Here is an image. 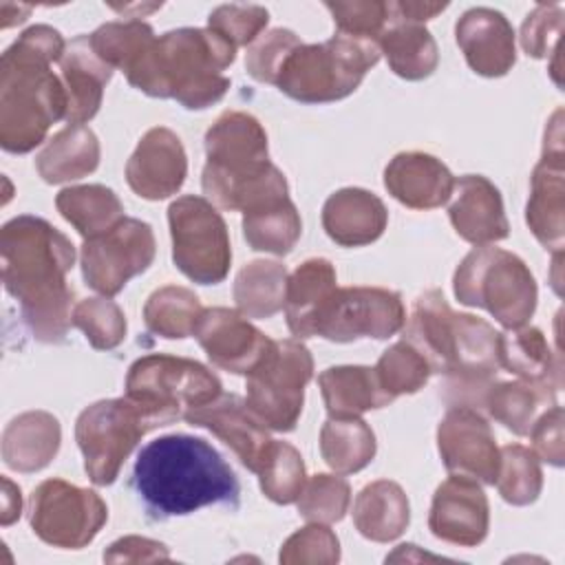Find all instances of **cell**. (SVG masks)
<instances>
[{
	"instance_id": "cell-1",
	"label": "cell",
	"mask_w": 565,
	"mask_h": 565,
	"mask_svg": "<svg viewBox=\"0 0 565 565\" xmlns=\"http://www.w3.org/2000/svg\"><path fill=\"white\" fill-rule=\"evenodd\" d=\"M2 282L18 300L33 338L57 344L73 324V287L66 274L75 263L73 243L49 221L22 214L0 232Z\"/></svg>"
},
{
	"instance_id": "cell-2",
	"label": "cell",
	"mask_w": 565,
	"mask_h": 565,
	"mask_svg": "<svg viewBox=\"0 0 565 565\" xmlns=\"http://www.w3.org/2000/svg\"><path fill=\"white\" fill-rule=\"evenodd\" d=\"M66 51L62 33L49 24L29 26L0 60V146L24 154L40 146L49 128L66 117V90L51 71Z\"/></svg>"
},
{
	"instance_id": "cell-3",
	"label": "cell",
	"mask_w": 565,
	"mask_h": 565,
	"mask_svg": "<svg viewBox=\"0 0 565 565\" xmlns=\"http://www.w3.org/2000/svg\"><path fill=\"white\" fill-rule=\"evenodd\" d=\"M132 483L157 519L183 516L212 503H238V479L221 452L201 437L163 435L146 444L132 468Z\"/></svg>"
},
{
	"instance_id": "cell-4",
	"label": "cell",
	"mask_w": 565,
	"mask_h": 565,
	"mask_svg": "<svg viewBox=\"0 0 565 565\" xmlns=\"http://www.w3.org/2000/svg\"><path fill=\"white\" fill-rule=\"evenodd\" d=\"M236 60V49L210 29H174L154 38L139 62L126 73L137 90L177 99L188 110L221 102L230 88L223 71Z\"/></svg>"
},
{
	"instance_id": "cell-5",
	"label": "cell",
	"mask_w": 565,
	"mask_h": 565,
	"mask_svg": "<svg viewBox=\"0 0 565 565\" xmlns=\"http://www.w3.org/2000/svg\"><path fill=\"white\" fill-rule=\"evenodd\" d=\"M203 192L223 210L249 212L289 196L285 174L269 161L267 132L241 110L223 113L205 132Z\"/></svg>"
},
{
	"instance_id": "cell-6",
	"label": "cell",
	"mask_w": 565,
	"mask_h": 565,
	"mask_svg": "<svg viewBox=\"0 0 565 565\" xmlns=\"http://www.w3.org/2000/svg\"><path fill=\"white\" fill-rule=\"evenodd\" d=\"M375 42L333 35L320 44H298L282 62L274 86L302 104H327L351 95L377 64Z\"/></svg>"
},
{
	"instance_id": "cell-7",
	"label": "cell",
	"mask_w": 565,
	"mask_h": 565,
	"mask_svg": "<svg viewBox=\"0 0 565 565\" xmlns=\"http://www.w3.org/2000/svg\"><path fill=\"white\" fill-rule=\"evenodd\" d=\"M455 296L466 307L486 309L505 329L527 324L536 309V280L512 252L479 245L459 263Z\"/></svg>"
},
{
	"instance_id": "cell-8",
	"label": "cell",
	"mask_w": 565,
	"mask_h": 565,
	"mask_svg": "<svg viewBox=\"0 0 565 565\" xmlns=\"http://www.w3.org/2000/svg\"><path fill=\"white\" fill-rule=\"evenodd\" d=\"M221 395V380L201 362L166 353L135 360L126 375V397L146 415L152 428L174 424L188 411Z\"/></svg>"
},
{
	"instance_id": "cell-9",
	"label": "cell",
	"mask_w": 565,
	"mask_h": 565,
	"mask_svg": "<svg viewBox=\"0 0 565 565\" xmlns=\"http://www.w3.org/2000/svg\"><path fill=\"white\" fill-rule=\"evenodd\" d=\"M313 375V358L300 340H274L265 358L247 375V406L271 430L296 428L305 404V386Z\"/></svg>"
},
{
	"instance_id": "cell-10",
	"label": "cell",
	"mask_w": 565,
	"mask_h": 565,
	"mask_svg": "<svg viewBox=\"0 0 565 565\" xmlns=\"http://www.w3.org/2000/svg\"><path fill=\"white\" fill-rule=\"evenodd\" d=\"M172 260L177 269L199 285L221 282L232 263V245L223 216L194 194L179 196L168 207Z\"/></svg>"
},
{
	"instance_id": "cell-11",
	"label": "cell",
	"mask_w": 565,
	"mask_h": 565,
	"mask_svg": "<svg viewBox=\"0 0 565 565\" xmlns=\"http://www.w3.org/2000/svg\"><path fill=\"white\" fill-rule=\"evenodd\" d=\"M154 430L146 415L128 399H99L75 422V439L84 455V470L95 486H110L139 439Z\"/></svg>"
},
{
	"instance_id": "cell-12",
	"label": "cell",
	"mask_w": 565,
	"mask_h": 565,
	"mask_svg": "<svg viewBox=\"0 0 565 565\" xmlns=\"http://www.w3.org/2000/svg\"><path fill=\"white\" fill-rule=\"evenodd\" d=\"M106 519L108 508L97 492L64 479L42 481L29 501V523L35 536L53 547H86Z\"/></svg>"
},
{
	"instance_id": "cell-13",
	"label": "cell",
	"mask_w": 565,
	"mask_h": 565,
	"mask_svg": "<svg viewBox=\"0 0 565 565\" xmlns=\"http://www.w3.org/2000/svg\"><path fill=\"white\" fill-rule=\"evenodd\" d=\"M154 252L152 227L139 218L124 216L108 232L84 238L82 276L90 289L110 298L152 265Z\"/></svg>"
},
{
	"instance_id": "cell-14",
	"label": "cell",
	"mask_w": 565,
	"mask_h": 565,
	"mask_svg": "<svg viewBox=\"0 0 565 565\" xmlns=\"http://www.w3.org/2000/svg\"><path fill=\"white\" fill-rule=\"evenodd\" d=\"M406 322L402 296L384 287H342L327 302L316 335L331 342H353L358 338L386 340Z\"/></svg>"
},
{
	"instance_id": "cell-15",
	"label": "cell",
	"mask_w": 565,
	"mask_h": 565,
	"mask_svg": "<svg viewBox=\"0 0 565 565\" xmlns=\"http://www.w3.org/2000/svg\"><path fill=\"white\" fill-rule=\"evenodd\" d=\"M563 110L558 108L543 139V154L534 166L530 179V199L525 207V221L536 241L552 249L563 252L565 243V166H563Z\"/></svg>"
},
{
	"instance_id": "cell-16",
	"label": "cell",
	"mask_w": 565,
	"mask_h": 565,
	"mask_svg": "<svg viewBox=\"0 0 565 565\" xmlns=\"http://www.w3.org/2000/svg\"><path fill=\"white\" fill-rule=\"evenodd\" d=\"M437 448L450 475L472 477L494 486L501 452L486 417L466 404L450 406L437 426Z\"/></svg>"
},
{
	"instance_id": "cell-17",
	"label": "cell",
	"mask_w": 565,
	"mask_h": 565,
	"mask_svg": "<svg viewBox=\"0 0 565 565\" xmlns=\"http://www.w3.org/2000/svg\"><path fill=\"white\" fill-rule=\"evenodd\" d=\"M192 335L214 366L236 375H249L274 342L241 311L227 307L203 309Z\"/></svg>"
},
{
	"instance_id": "cell-18",
	"label": "cell",
	"mask_w": 565,
	"mask_h": 565,
	"mask_svg": "<svg viewBox=\"0 0 565 565\" xmlns=\"http://www.w3.org/2000/svg\"><path fill=\"white\" fill-rule=\"evenodd\" d=\"M428 527L437 539L459 547L483 543L490 527V505L479 481L450 475L433 494Z\"/></svg>"
},
{
	"instance_id": "cell-19",
	"label": "cell",
	"mask_w": 565,
	"mask_h": 565,
	"mask_svg": "<svg viewBox=\"0 0 565 565\" xmlns=\"http://www.w3.org/2000/svg\"><path fill=\"white\" fill-rule=\"evenodd\" d=\"M188 174V157L181 139L163 126L150 128L126 163L130 190L148 201L177 194Z\"/></svg>"
},
{
	"instance_id": "cell-20",
	"label": "cell",
	"mask_w": 565,
	"mask_h": 565,
	"mask_svg": "<svg viewBox=\"0 0 565 565\" xmlns=\"http://www.w3.org/2000/svg\"><path fill=\"white\" fill-rule=\"evenodd\" d=\"M183 419L190 426L207 428L236 452L247 470L258 475L274 439L245 399L238 395H218L214 402L188 411Z\"/></svg>"
},
{
	"instance_id": "cell-21",
	"label": "cell",
	"mask_w": 565,
	"mask_h": 565,
	"mask_svg": "<svg viewBox=\"0 0 565 565\" xmlns=\"http://www.w3.org/2000/svg\"><path fill=\"white\" fill-rule=\"evenodd\" d=\"M455 38L468 66L477 75L501 77L516 62L514 29L508 18L497 9H468L457 20Z\"/></svg>"
},
{
	"instance_id": "cell-22",
	"label": "cell",
	"mask_w": 565,
	"mask_h": 565,
	"mask_svg": "<svg viewBox=\"0 0 565 565\" xmlns=\"http://www.w3.org/2000/svg\"><path fill=\"white\" fill-rule=\"evenodd\" d=\"M448 207L455 232L472 245H490L508 238L510 223L497 185L481 174H463L452 185Z\"/></svg>"
},
{
	"instance_id": "cell-23",
	"label": "cell",
	"mask_w": 565,
	"mask_h": 565,
	"mask_svg": "<svg viewBox=\"0 0 565 565\" xmlns=\"http://www.w3.org/2000/svg\"><path fill=\"white\" fill-rule=\"evenodd\" d=\"M455 179L450 170L433 154L399 152L384 168V188L411 210H435L452 194Z\"/></svg>"
},
{
	"instance_id": "cell-24",
	"label": "cell",
	"mask_w": 565,
	"mask_h": 565,
	"mask_svg": "<svg viewBox=\"0 0 565 565\" xmlns=\"http://www.w3.org/2000/svg\"><path fill=\"white\" fill-rule=\"evenodd\" d=\"M60 71L68 99L64 119L68 126L90 121L102 106L104 88L113 77V68L97 57L88 35H77L66 44Z\"/></svg>"
},
{
	"instance_id": "cell-25",
	"label": "cell",
	"mask_w": 565,
	"mask_h": 565,
	"mask_svg": "<svg viewBox=\"0 0 565 565\" xmlns=\"http://www.w3.org/2000/svg\"><path fill=\"white\" fill-rule=\"evenodd\" d=\"M388 223L380 196L362 188H342L322 205V227L342 247H360L377 241Z\"/></svg>"
},
{
	"instance_id": "cell-26",
	"label": "cell",
	"mask_w": 565,
	"mask_h": 565,
	"mask_svg": "<svg viewBox=\"0 0 565 565\" xmlns=\"http://www.w3.org/2000/svg\"><path fill=\"white\" fill-rule=\"evenodd\" d=\"M335 282V267L327 258H309L289 276L285 316L289 331L298 340L316 335L318 320L338 289Z\"/></svg>"
},
{
	"instance_id": "cell-27",
	"label": "cell",
	"mask_w": 565,
	"mask_h": 565,
	"mask_svg": "<svg viewBox=\"0 0 565 565\" xmlns=\"http://www.w3.org/2000/svg\"><path fill=\"white\" fill-rule=\"evenodd\" d=\"M62 428L46 411H26L13 417L2 433V459L11 470L38 472L60 450Z\"/></svg>"
},
{
	"instance_id": "cell-28",
	"label": "cell",
	"mask_w": 565,
	"mask_h": 565,
	"mask_svg": "<svg viewBox=\"0 0 565 565\" xmlns=\"http://www.w3.org/2000/svg\"><path fill=\"white\" fill-rule=\"evenodd\" d=\"M455 335V311L439 289H428L417 296L408 318L404 340L413 344L428 362L433 373H444L450 366Z\"/></svg>"
},
{
	"instance_id": "cell-29",
	"label": "cell",
	"mask_w": 565,
	"mask_h": 565,
	"mask_svg": "<svg viewBox=\"0 0 565 565\" xmlns=\"http://www.w3.org/2000/svg\"><path fill=\"white\" fill-rule=\"evenodd\" d=\"M318 386L329 417H360L371 408H382L393 402L382 388L373 366H329L318 375Z\"/></svg>"
},
{
	"instance_id": "cell-30",
	"label": "cell",
	"mask_w": 565,
	"mask_h": 565,
	"mask_svg": "<svg viewBox=\"0 0 565 565\" xmlns=\"http://www.w3.org/2000/svg\"><path fill=\"white\" fill-rule=\"evenodd\" d=\"M411 521L408 497L399 483L380 479L360 490L353 503L358 532L375 543H388L404 534Z\"/></svg>"
},
{
	"instance_id": "cell-31",
	"label": "cell",
	"mask_w": 565,
	"mask_h": 565,
	"mask_svg": "<svg viewBox=\"0 0 565 565\" xmlns=\"http://www.w3.org/2000/svg\"><path fill=\"white\" fill-rule=\"evenodd\" d=\"M99 166V141L82 124L66 126L53 135L35 157V170L46 183H66L95 172Z\"/></svg>"
},
{
	"instance_id": "cell-32",
	"label": "cell",
	"mask_w": 565,
	"mask_h": 565,
	"mask_svg": "<svg viewBox=\"0 0 565 565\" xmlns=\"http://www.w3.org/2000/svg\"><path fill=\"white\" fill-rule=\"evenodd\" d=\"M499 364L521 380L558 391L563 384L561 360L536 327H519L499 333Z\"/></svg>"
},
{
	"instance_id": "cell-33",
	"label": "cell",
	"mask_w": 565,
	"mask_h": 565,
	"mask_svg": "<svg viewBox=\"0 0 565 565\" xmlns=\"http://www.w3.org/2000/svg\"><path fill=\"white\" fill-rule=\"evenodd\" d=\"M377 49L386 55L391 71L411 82L433 75L439 62V51L430 31L419 22L399 18L397 11L380 35Z\"/></svg>"
},
{
	"instance_id": "cell-34",
	"label": "cell",
	"mask_w": 565,
	"mask_h": 565,
	"mask_svg": "<svg viewBox=\"0 0 565 565\" xmlns=\"http://www.w3.org/2000/svg\"><path fill=\"white\" fill-rule=\"evenodd\" d=\"M554 404L556 391L527 380L492 382L481 399L488 415L519 437L527 435L539 415Z\"/></svg>"
},
{
	"instance_id": "cell-35",
	"label": "cell",
	"mask_w": 565,
	"mask_h": 565,
	"mask_svg": "<svg viewBox=\"0 0 565 565\" xmlns=\"http://www.w3.org/2000/svg\"><path fill=\"white\" fill-rule=\"evenodd\" d=\"M55 207L84 238L99 236L124 218L119 196L99 183L64 188L55 196Z\"/></svg>"
},
{
	"instance_id": "cell-36",
	"label": "cell",
	"mask_w": 565,
	"mask_h": 565,
	"mask_svg": "<svg viewBox=\"0 0 565 565\" xmlns=\"http://www.w3.org/2000/svg\"><path fill=\"white\" fill-rule=\"evenodd\" d=\"M377 444L371 426L360 417H329L320 430V455L340 475L366 468L375 457Z\"/></svg>"
},
{
	"instance_id": "cell-37",
	"label": "cell",
	"mask_w": 565,
	"mask_h": 565,
	"mask_svg": "<svg viewBox=\"0 0 565 565\" xmlns=\"http://www.w3.org/2000/svg\"><path fill=\"white\" fill-rule=\"evenodd\" d=\"M287 269L276 260H252L234 280V300L245 318H271L285 307Z\"/></svg>"
},
{
	"instance_id": "cell-38",
	"label": "cell",
	"mask_w": 565,
	"mask_h": 565,
	"mask_svg": "<svg viewBox=\"0 0 565 565\" xmlns=\"http://www.w3.org/2000/svg\"><path fill=\"white\" fill-rule=\"evenodd\" d=\"M302 234V221L291 199H280L243 212V236L256 252L285 256Z\"/></svg>"
},
{
	"instance_id": "cell-39",
	"label": "cell",
	"mask_w": 565,
	"mask_h": 565,
	"mask_svg": "<svg viewBox=\"0 0 565 565\" xmlns=\"http://www.w3.org/2000/svg\"><path fill=\"white\" fill-rule=\"evenodd\" d=\"M201 311L203 307L194 291L179 285H166L152 291L146 300L143 320L148 331L168 340H181L192 335Z\"/></svg>"
},
{
	"instance_id": "cell-40",
	"label": "cell",
	"mask_w": 565,
	"mask_h": 565,
	"mask_svg": "<svg viewBox=\"0 0 565 565\" xmlns=\"http://www.w3.org/2000/svg\"><path fill=\"white\" fill-rule=\"evenodd\" d=\"M88 40L102 62L128 73L154 42V33L152 26L141 20H126L102 24Z\"/></svg>"
},
{
	"instance_id": "cell-41",
	"label": "cell",
	"mask_w": 565,
	"mask_h": 565,
	"mask_svg": "<svg viewBox=\"0 0 565 565\" xmlns=\"http://www.w3.org/2000/svg\"><path fill=\"white\" fill-rule=\"evenodd\" d=\"M501 466L497 488L503 501L510 505H530L539 499L543 488V472L534 450L521 444H508L499 448Z\"/></svg>"
},
{
	"instance_id": "cell-42",
	"label": "cell",
	"mask_w": 565,
	"mask_h": 565,
	"mask_svg": "<svg viewBox=\"0 0 565 565\" xmlns=\"http://www.w3.org/2000/svg\"><path fill=\"white\" fill-rule=\"evenodd\" d=\"M258 479H260V490L269 501L278 505H289L298 501L307 483L300 452L291 444L274 439L258 470Z\"/></svg>"
},
{
	"instance_id": "cell-43",
	"label": "cell",
	"mask_w": 565,
	"mask_h": 565,
	"mask_svg": "<svg viewBox=\"0 0 565 565\" xmlns=\"http://www.w3.org/2000/svg\"><path fill=\"white\" fill-rule=\"evenodd\" d=\"M382 388L395 399L397 395L417 393L430 377V366L426 358L406 340L388 347L377 364L373 366Z\"/></svg>"
},
{
	"instance_id": "cell-44",
	"label": "cell",
	"mask_w": 565,
	"mask_h": 565,
	"mask_svg": "<svg viewBox=\"0 0 565 565\" xmlns=\"http://www.w3.org/2000/svg\"><path fill=\"white\" fill-rule=\"evenodd\" d=\"M73 327L82 329L97 351L115 349L126 338V316L108 296L79 300L73 309Z\"/></svg>"
},
{
	"instance_id": "cell-45",
	"label": "cell",
	"mask_w": 565,
	"mask_h": 565,
	"mask_svg": "<svg viewBox=\"0 0 565 565\" xmlns=\"http://www.w3.org/2000/svg\"><path fill=\"white\" fill-rule=\"evenodd\" d=\"M351 503V488L347 479L335 475H313L300 497H298V512L309 523H335L342 521Z\"/></svg>"
},
{
	"instance_id": "cell-46",
	"label": "cell",
	"mask_w": 565,
	"mask_h": 565,
	"mask_svg": "<svg viewBox=\"0 0 565 565\" xmlns=\"http://www.w3.org/2000/svg\"><path fill=\"white\" fill-rule=\"evenodd\" d=\"M340 35L375 42L395 15L393 2L353 0V2H324Z\"/></svg>"
},
{
	"instance_id": "cell-47",
	"label": "cell",
	"mask_w": 565,
	"mask_h": 565,
	"mask_svg": "<svg viewBox=\"0 0 565 565\" xmlns=\"http://www.w3.org/2000/svg\"><path fill=\"white\" fill-rule=\"evenodd\" d=\"M278 561L285 565H333L340 561L338 536L324 523H311L282 543Z\"/></svg>"
},
{
	"instance_id": "cell-48",
	"label": "cell",
	"mask_w": 565,
	"mask_h": 565,
	"mask_svg": "<svg viewBox=\"0 0 565 565\" xmlns=\"http://www.w3.org/2000/svg\"><path fill=\"white\" fill-rule=\"evenodd\" d=\"M269 11L258 4H221L207 18V29L227 40L234 49L252 44L267 26Z\"/></svg>"
},
{
	"instance_id": "cell-49",
	"label": "cell",
	"mask_w": 565,
	"mask_h": 565,
	"mask_svg": "<svg viewBox=\"0 0 565 565\" xmlns=\"http://www.w3.org/2000/svg\"><path fill=\"white\" fill-rule=\"evenodd\" d=\"M302 44L300 38L289 29H271L265 35L256 38L245 55L247 73L263 84H274L285 57Z\"/></svg>"
},
{
	"instance_id": "cell-50",
	"label": "cell",
	"mask_w": 565,
	"mask_h": 565,
	"mask_svg": "<svg viewBox=\"0 0 565 565\" xmlns=\"http://www.w3.org/2000/svg\"><path fill=\"white\" fill-rule=\"evenodd\" d=\"M563 33V7L558 2L536 4L521 24V46L530 57H556Z\"/></svg>"
},
{
	"instance_id": "cell-51",
	"label": "cell",
	"mask_w": 565,
	"mask_h": 565,
	"mask_svg": "<svg viewBox=\"0 0 565 565\" xmlns=\"http://www.w3.org/2000/svg\"><path fill=\"white\" fill-rule=\"evenodd\" d=\"M534 446V455L550 466L561 468L565 461V441H563V408L558 404L545 408L527 433Z\"/></svg>"
},
{
	"instance_id": "cell-52",
	"label": "cell",
	"mask_w": 565,
	"mask_h": 565,
	"mask_svg": "<svg viewBox=\"0 0 565 565\" xmlns=\"http://www.w3.org/2000/svg\"><path fill=\"white\" fill-rule=\"evenodd\" d=\"M168 558V547L146 536H124L104 552L106 563H154Z\"/></svg>"
},
{
	"instance_id": "cell-53",
	"label": "cell",
	"mask_w": 565,
	"mask_h": 565,
	"mask_svg": "<svg viewBox=\"0 0 565 565\" xmlns=\"http://www.w3.org/2000/svg\"><path fill=\"white\" fill-rule=\"evenodd\" d=\"M448 4L446 2H415V0H402L395 2V11L399 13V18L404 20H413L424 24L426 20L435 18L437 13H441Z\"/></svg>"
},
{
	"instance_id": "cell-54",
	"label": "cell",
	"mask_w": 565,
	"mask_h": 565,
	"mask_svg": "<svg viewBox=\"0 0 565 565\" xmlns=\"http://www.w3.org/2000/svg\"><path fill=\"white\" fill-rule=\"evenodd\" d=\"M20 510H22L20 488L15 483H11L7 477H2V514H0V523L2 525H11L15 519H20Z\"/></svg>"
}]
</instances>
